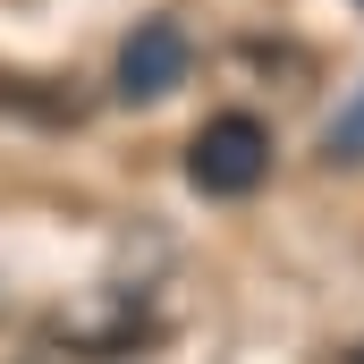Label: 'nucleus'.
<instances>
[{
  "instance_id": "nucleus-1",
  "label": "nucleus",
  "mask_w": 364,
  "mask_h": 364,
  "mask_svg": "<svg viewBox=\"0 0 364 364\" xmlns=\"http://www.w3.org/2000/svg\"><path fill=\"white\" fill-rule=\"evenodd\" d=\"M263 170H272V136H263V119H246V110L203 119V136L186 144V178L203 186V195H255Z\"/></svg>"
},
{
  "instance_id": "nucleus-2",
  "label": "nucleus",
  "mask_w": 364,
  "mask_h": 364,
  "mask_svg": "<svg viewBox=\"0 0 364 364\" xmlns=\"http://www.w3.org/2000/svg\"><path fill=\"white\" fill-rule=\"evenodd\" d=\"M178 77H186V34L170 17H144L127 34V51H119V93L127 102H153V93H170Z\"/></svg>"
},
{
  "instance_id": "nucleus-3",
  "label": "nucleus",
  "mask_w": 364,
  "mask_h": 364,
  "mask_svg": "<svg viewBox=\"0 0 364 364\" xmlns=\"http://www.w3.org/2000/svg\"><path fill=\"white\" fill-rule=\"evenodd\" d=\"M322 153H331V161H364V85L348 93V102H339V119L322 127Z\"/></svg>"
}]
</instances>
